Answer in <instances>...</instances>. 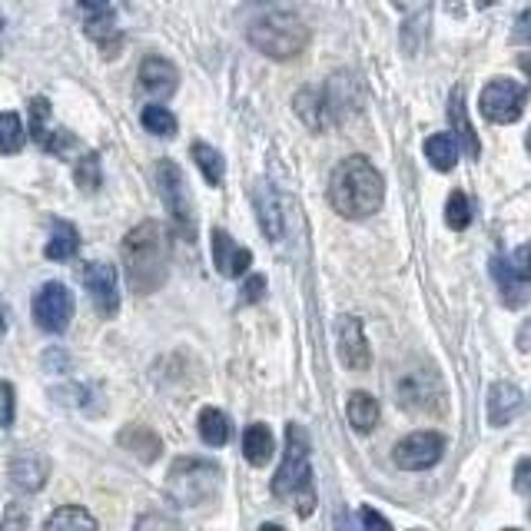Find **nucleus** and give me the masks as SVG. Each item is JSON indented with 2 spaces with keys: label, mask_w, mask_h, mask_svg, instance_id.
I'll list each match as a JSON object with an SVG mask.
<instances>
[{
  "label": "nucleus",
  "mask_w": 531,
  "mask_h": 531,
  "mask_svg": "<svg viewBox=\"0 0 531 531\" xmlns=\"http://www.w3.org/2000/svg\"><path fill=\"white\" fill-rule=\"evenodd\" d=\"M74 180L83 193H97L100 183H103V173H100V156L97 153H83L77 166H74Z\"/></svg>",
  "instance_id": "7c9ffc66"
},
{
  "label": "nucleus",
  "mask_w": 531,
  "mask_h": 531,
  "mask_svg": "<svg viewBox=\"0 0 531 531\" xmlns=\"http://www.w3.org/2000/svg\"><path fill=\"white\" fill-rule=\"evenodd\" d=\"M233 435V425H229L226 412L220 409H203L200 412V439L210 445V449H223Z\"/></svg>",
  "instance_id": "4be33fe9"
},
{
  "label": "nucleus",
  "mask_w": 531,
  "mask_h": 531,
  "mask_svg": "<svg viewBox=\"0 0 531 531\" xmlns=\"http://www.w3.org/2000/svg\"><path fill=\"white\" fill-rule=\"evenodd\" d=\"M47 531H64V528H97V518H93L87 508L80 505H60L57 512L47 515L44 522Z\"/></svg>",
  "instance_id": "393cba45"
},
{
  "label": "nucleus",
  "mask_w": 531,
  "mask_h": 531,
  "mask_svg": "<svg viewBox=\"0 0 531 531\" xmlns=\"http://www.w3.org/2000/svg\"><path fill=\"white\" fill-rule=\"evenodd\" d=\"M140 123H143V130L153 133V137H176V117L166 107H160V103L143 107Z\"/></svg>",
  "instance_id": "c756f323"
},
{
  "label": "nucleus",
  "mask_w": 531,
  "mask_h": 531,
  "mask_svg": "<svg viewBox=\"0 0 531 531\" xmlns=\"http://www.w3.org/2000/svg\"><path fill=\"white\" fill-rule=\"evenodd\" d=\"M83 286L93 299V306L103 319H113L120 312V283L117 269L110 263H87L83 266Z\"/></svg>",
  "instance_id": "9d476101"
},
{
  "label": "nucleus",
  "mask_w": 531,
  "mask_h": 531,
  "mask_svg": "<svg viewBox=\"0 0 531 531\" xmlns=\"http://www.w3.org/2000/svg\"><path fill=\"white\" fill-rule=\"evenodd\" d=\"M253 206H256V220L263 229L266 239H279L283 236V206H279V196L269 183H256L253 186Z\"/></svg>",
  "instance_id": "dca6fc26"
},
{
  "label": "nucleus",
  "mask_w": 531,
  "mask_h": 531,
  "mask_svg": "<svg viewBox=\"0 0 531 531\" xmlns=\"http://www.w3.org/2000/svg\"><path fill=\"white\" fill-rule=\"evenodd\" d=\"M515 488H518V492L531 495V462H528V458H522L518 468H515Z\"/></svg>",
  "instance_id": "c9c22d12"
},
{
  "label": "nucleus",
  "mask_w": 531,
  "mask_h": 531,
  "mask_svg": "<svg viewBox=\"0 0 531 531\" xmlns=\"http://www.w3.org/2000/svg\"><path fill=\"white\" fill-rule=\"evenodd\" d=\"M512 269L525 279V283H531V243L518 246L515 253H512Z\"/></svg>",
  "instance_id": "f704fd0d"
},
{
  "label": "nucleus",
  "mask_w": 531,
  "mask_h": 531,
  "mask_svg": "<svg viewBox=\"0 0 531 531\" xmlns=\"http://www.w3.org/2000/svg\"><path fill=\"white\" fill-rule=\"evenodd\" d=\"M80 249V233L74 223L67 220H54V226H50V239L44 246V256L54 259V263H64V259H74Z\"/></svg>",
  "instance_id": "a211bd4d"
},
{
  "label": "nucleus",
  "mask_w": 531,
  "mask_h": 531,
  "mask_svg": "<svg viewBox=\"0 0 531 531\" xmlns=\"http://www.w3.org/2000/svg\"><path fill=\"white\" fill-rule=\"evenodd\" d=\"M50 113H54V107H50V100L47 97H34L27 103V120H30V140L37 143V147H44L47 137H50Z\"/></svg>",
  "instance_id": "bb28decb"
},
{
  "label": "nucleus",
  "mask_w": 531,
  "mask_h": 531,
  "mask_svg": "<svg viewBox=\"0 0 531 531\" xmlns=\"http://www.w3.org/2000/svg\"><path fill=\"white\" fill-rule=\"evenodd\" d=\"M492 276H495L498 289H502V299H505V306L518 309V306H525V303H528V289L522 286L525 279L515 273V269H512V263L505 266L502 259H492Z\"/></svg>",
  "instance_id": "412c9836"
},
{
  "label": "nucleus",
  "mask_w": 531,
  "mask_h": 531,
  "mask_svg": "<svg viewBox=\"0 0 531 531\" xmlns=\"http://www.w3.org/2000/svg\"><path fill=\"white\" fill-rule=\"evenodd\" d=\"M449 123L452 130L458 133V140H462V147L468 156H478L482 147H478V137H475V127L468 123V110H465V90L455 87L452 97H449Z\"/></svg>",
  "instance_id": "6ab92c4d"
},
{
  "label": "nucleus",
  "mask_w": 531,
  "mask_h": 531,
  "mask_svg": "<svg viewBox=\"0 0 531 531\" xmlns=\"http://www.w3.org/2000/svg\"><path fill=\"white\" fill-rule=\"evenodd\" d=\"M336 342H339V359H342V366L352 369V372L369 369L372 352H369V346H366V336H362V322H359V319L342 316V319L336 322Z\"/></svg>",
  "instance_id": "9b49d317"
},
{
  "label": "nucleus",
  "mask_w": 531,
  "mask_h": 531,
  "mask_svg": "<svg viewBox=\"0 0 531 531\" xmlns=\"http://www.w3.org/2000/svg\"><path fill=\"white\" fill-rule=\"evenodd\" d=\"M346 415H349L352 429H356L359 435H369L379 422V402L372 399L369 392H352L346 402Z\"/></svg>",
  "instance_id": "aec40b11"
},
{
  "label": "nucleus",
  "mask_w": 531,
  "mask_h": 531,
  "mask_svg": "<svg viewBox=\"0 0 531 531\" xmlns=\"http://www.w3.org/2000/svg\"><path fill=\"white\" fill-rule=\"evenodd\" d=\"M120 442L127 445V449H133V455H140L143 462H153L156 452L163 449L160 439H156L150 429H143V425H133V429H127L120 435Z\"/></svg>",
  "instance_id": "cd10ccee"
},
{
  "label": "nucleus",
  "mask_w": 531,
  "mask_h": 531,
  "mask_svg": "<svg viewBox=\"0 0 531 531\" xmlns=\"http://www.w3.org/2000/svg\"><path fill=\"white\" fill-rule=\"evenodd\" d=\"M34 322L50 336L67 332L70 319H74V293L64 283H44L34 293Z\"/></svg>",
  "instance_id": "6e6552de"
},
{
  "label": "nucleus",
  "mask_w": 531,
  "mask_h": 531,
  "mask_svg": "<svg viewBox=\"0 0 531 531\" xmlns=\"http://www.w3.org/2000/svg\"><path fill=\"white\" fill-rule=\"evenodd\" d=\"M266 296V276H249L246 283H243V289H239V299L243 303H259V299Z\"/></svg>",
  "instance_id": "72a5a7b5"
},
{
  "label": "nucleus",
  "mask_w": 531,
  "mask_h": 531,
  "mask_svg": "<svg viewBox=\"0 0 531 531\" xmlns=\"http://www.w3.org/2000/svg\"><path fill=\"white\" fill-rule=\"evenodd\" d=\"M246 37L259 54H266L273 60L296 57L309 40L306 27L289 14H273V17H263V20H253V27H249Z\"/></svg>",
  "instance_id": "39448f33"
},
{
  "label": "nucleus",
  "mask_w": 531,
  "mask_h": 531,
  "mask_svg": "<svg viewBox=\"0 0 531 531\" xmlns=\"http://www.w3.org/2000/svg\"><path fill=\"white\" fill-rule=\"evenodd\" d=\"M445 223L452 229H465L472 223V203H468V196L462 190L449 193V203H445Z\"/></svg>",
  "instance_id": "2f4dec72"
},
{
  "label": "nucleus",
  "mask_w": 531,
  "mask_h": 531,
  "mask_svg": "<svg viewBox=\"0 0 531 531\" xmlns=\"http://www.w3.org/2000/svg\"><path fill=\"white\" fill-rule=\"evenodd\" d=\"M140 87L150 93V97H173L176 87H180V70L173 67V60H166L160 54L143 57L140 64Z\"/></svg>",
  "instance_id": "f8f14e48"
},
{
  "label": "nucleus",
  "mask_w": 531,
  "mask_h": 531,
  "mask_svg": "<svg viewBox=\"0 0 531 531\" xmlns=\"http://www.w3.org/2000/svg\"><path fill=\"white\" fill-rule=\"evenodd\" d=\"M243 455H246V462L256 465V468H263V465L273 462L276 439H273V432H269V425H263V422L246 425V432H243Z\"/></svg>",
  "instance_id": "f3484780"
},
{
  "label": "nucleus",
  "mask_w": 531,
  "mask_h": 531,
  "mask_svg": "<svg viewBox=\"0 0 531 531\" xmlns=\"http://www.w3.org/2000/svg\"><path fill=\"white\" fill-rule=\"evenodd\" d=\"M309 432L303 425H289L286 429V455L283 465L273 478V495L279 502L293 505L299 518H309L316 512V482H312V465H309Z\"/></svg>",
  "instance_id": "7ed1b4c3"
},
{
  "label": "nucleus",
  "mask_w": 531,
  "mask_h": 531,
  "mask_svg": "<svg viewBox=\"0 0 531 531\" xmlns=\"http://www.w3.org/2000/svg\"><path fill=\"white\" fill-rule=\"evenodd\" d=\"M296 113L303 117L312 130H322L326 127V100H322V93L319 90H303L296 97Z\"/></svg>",
  "instance_id": "c85d7f7f"
},
{
  "label": "nucleus",
  "mask_w": 531,
  "mask_h": 531,
  "mask_svg": "<svg viewBox=\"0 0 531 531\" xmlns=\"http://www.w3.org/2000/svg\"><path fill=\"white\" fill-rule=\"evenodd\" d=\"M17 415V392L10 382H0V429H10Z\"/></svg>",
  "instance_id": "473e14b6"
},
{
  "label": "nucleus",
  "mask_w": 531,
  "mask_h": 531,
  "mask_svg": "<svg viewBox=\"0 0 531 531\" xmlns=\"http://www.w3.org/2000/svg\"><path fill=\"white\" fill-rule=\"evenodd\" d=\"M382 196H385L382 176L366 156H349V160H342L332 170L329 203L346 220H366V216H372L382 206Z\"/></svg>",
  "instance_id": "f257e3e1"
},
{
  "label": "nucleus",
  "mask_w": 531,
  "mask_h": 531,
  "mask_svg": "<svg viewBox=\"0 0 531 531\" xmlns=\"http://www.w3.org/2000/svg\"><path fill=\"white\" fill-rule=\"evenodd\" d=\"M445 455V439L439 432H412L392 449L395 465L405 472H425V468L439 465V458Z\"/></svg>",
  "instance_id": "1a4fd4ad"
},
{
  "label": "nucleus",
  "mask_w": 531,
  "mask_h": 531,
  "mask_svg": "<svg viewBox=\"0 0 531 531\" xmlns=\"http://www.w3.org/2000/svg\"><path fill=\"white\" fill-rule=\"evenodd\" d=\"M190 153H193V163L200 166L203 180L210 183V186H220V183H223V176H226L223 153H220V150H213L210 143H193Z\"/></svg>",
  "instance_id": "b1692460"
},
{
  "label": "nucleus",
  "mask_w": 531,
  "mask_h": 531,
  "mask_svg": "<svg viewBox=\"0 0 531 531\" xmlns=\"http://www.w3.org/2000/svg\"><path fill=\"white\" fill-rule=\"evenodd\" d=\"M220 482L223 472L210 458H176L170 478H166V492H170L176 505L193 508L213 502L216 492H220Z\"/></svg>",
  "instance_id": "20e7f679"
},
{
  "label": "nucleus",
  "mask_w": 531,
  "mask_h": 531,
  "mask_svg": "<svg viewBox=\"0 0 531 531\" xmlns=\"http://www.w3.org/2000/svg\"><path fill=\"white\" fill-rule=\"evenodd\" d=\"M362 525L366 528H392L389 518H382L379 512H372V508H362Z\"/></svg>",
  "instance_id": "4c0bfd02"
},
{
  "label": "nucleus",
  "mask_w": 531,
  "mask_h": 531,
  "mask_svg": "<svg viewBox=\"0 0 531 531\" xmlns=\"http://www.w3.org/2000/svg\"><path fill=\"white\" fill-rule=\"evenodd\" d=\"M525 412V395L518 385L512 382H495L492 389H488V425H495V429H502L512 419Z\"/></svg>",
  "instance_id": "4468645a"
},
{
  "label": "nucleus",
  "mask_w": 531,
  "mask_h": 531,
  "mask_svg": "<svg viewBox=\"0 0 531 531\" xmlns=\"http://www.w3.org/2000/svg\"><path fill=\"white\" fill-rule=\"evenodd\" d=\"M0 30H4V17H0Z\"/></svg>",
  "instance_id": "79ce46f5"
},
{
  "label": "nucleus",
  "mask_w": 531,
  "mask_h": 531,
  "mask_svg": "<svg viewBox=\"0 0 531 531\" xmlns=\"http://www.w3.org/2000/svg\"><path fill=\"white\" fill-rule=\"evenodd\" d=\"M213 263L223 276L239 279L249 269V263H253V253H249L246 246H239L226 229L216 226L213 229Z\"/></svg>",
  "instance_id": "ddd939ff"
},
{
  "label": "nucleus",
  "mask_w": 531,
  "mask_h": 531,
  "mask_svg": "<svg viewBox=\"0 0 531 531\" xmlns=\"http://www.w3.org/2000/svg\"><path fill=\"white\" fill-rule=\"evenodd\" d=\"M123 263H127V283L137 296H150L166 283L170 269V246L160 223H140L123 239Z\"/></svg>",
  "instance_id": "f03ea898"
},
{
  "label": "nucleus",
  "mask_w": 531,
  "mask_h": 531,
  "mask_svg": "<svg viewBox=\"0 0 531 531\" xmlns=\"http://www.w3.org/2000/svg\"><path fill=\"white\" fill-rule=\"evenodd\" d=\"M525 147H528V153H531V130H528V137H525Z\"/></svg>",
  "instance_id": "a19ab883"
},
{
  "label": "nucleus",
  "mask_w": 531,
  "mask_h": 531,
  "mask_svg": "<svg viewBox=\"0 0 531 531\" xmlns=\"http://www.w3.org/2000/svg\"><path fill=\"white\" fill-rule=\"evenodd\" d=\"M4 332H7V306L0 303V336H4Z\"/></svg>",
  "instance_id": "58836bf2"
},
{
  "label": "nucleus",
  "mask_w": 531,
  "mask_h": 531,
  "mask_svg": "<svg viewBox=\"0 0 531 531\" xmlns=\"http://www.w3.org/2000/svg\"><path fill=\"white\" fill-rule=\"evenodd\" d=\"M518 64H522V70H525L528 80H531V54H522V60H518Z\"/></svg>",
  "instance_id": "ea45409f"
},
{
  "label": "nucleus",
  "mask_w": 531,
  "mask_h": 531,
  "mask_svg": "<svg viewBox=\"0 0 531 531\" xmlns=\"http://www.w3.org/2000/svg\"><path fill=\"white\" fill-rule=\"evenodd\" d=\"M50 478V462L44 455L37 452H20L10 458V482H14V488H20V492H40V488L47 485Z\"/></svg>",
  "instance_id": "2eb2a0df"
},
{
  "label": "nucleus",
  "mask_w": 531,
  "mask_h": 531,
  "mask_svg": "<svg viewBox=\"0 0 531 531\" xmlns=\"http://www.w3.org/2000/svg\"><path fill=\"white\" fill-rule=\"evenodd\" d=\"M425 156H429V163L435 166L439 173H449L455 160H458V143L452 133H432L429 140H425Z\"/></svg>",
  "instance_id": "5701e85b"
},
{
  "label": "nucleus",
  "mask_w": 531,
  "mask_h": 531,
  "mask_svg": "<svg viewBox=\"0 0 531 531\" xmlns=\"http://www.w3.org/2000/svg\"><path fill=\"white\" fill-rule=\"evenodd\" d=\"M80 10L87 17H103V14H110V0H77Z\"/></svg>",
  "instance_id": "e433bc0d"
},
{
  "label": "nucleus",
  "mask_w": 531,
  "mask_h": 531,
  "mask_svg": "<svg viewBox=\"0 0 531 531\" xmlns=\"http://www.w3.org/2000/svg\"><path fill=\"white\" fill-rule=\"evenodd\" d=\"M525 103H528L525 83L498 77L492 83H485L482 97H478V110H482V117L492 123H515L518 117H522Z\"/></svg>",
  "instance_id": "0eeeda50"
},
{
  "label": "nucleus",
  "mask_w": 531,
  "mask_h": 531,
  "mask_svg": "<svg viewBox=\"0 0 531 531\" xmlns=\"http://www.w3.org/2000/svg\"><path fill=\"white\" fill-rule=\"evenodd\" d=\"M24 140H27V130L17 113L14 110L0 113V156H17L24 150Z\"/></svg>",
  "instance_id": "a878e982"
},
{
  "label": "nucleus",
  "mask_w": 531,
  "mask_h": 531,
  "mask_svg": "<svg viewBox=\"0 0 531 531\" xmlns=\"http://www.w3.org/2000/svg\"><path fill=\"white\" fill-rule=\"evenodd\" d=\"M156 183H160V196L166 203V213L173 216V223L180 226L183 236H193V229H196L193 200H190V186H186L183 170L173 160H160V166H156Z\"/></svg>",
  "instance_id": "423d86ee"
}]
</instances>
